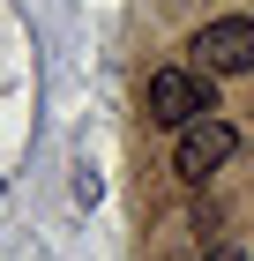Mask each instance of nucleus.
<instances>
[{
  "mask_svg": "<svg viewBox=\"0 0 254 261\" xmlns=\"http://www.w3.org/2000/svg\"><path fill=\"white\" fill-rule=\"evenodd\" d=\"M195 75H254V15H217L195 30Z\"/></svg>",
  "mask_w": 254,
  "mask_h": 261,
  "instance_id": "f257e3e1",
  "label": "nucleus"
},
{
  "mask_svg": "<svg viewBox=\"0 0 254 261\" xmlns=\"http://www.w3.org/2000/svg\"><path fill=\"white\" fill-rule=\"evenodd\" d=\"M232 149H239V127L210 112V120L179 127V142H172V172H179L187 187H202L210 172H224V164H232Z\"/></svg>",
  "mask_w": 254,
  "mask_h": 261,
  "instance_id": "f03ea898",
  "label": "nucleus"
},
{
  "mask_svg": "<svg viewBox=\"0 0 254 261\" xmlns=\"http://www.w3.org/2000/svg\"><path fill=\"white\" fill-rule=\"evenodd\" d=\"M202 261H247V254H239V246H210Z\"/></svg>",
  "mask_w": 254,
  "mask_h": 261,
  "instance_id": "20e7f679",
  "label": "nucleus"
},
{
  "mask_svg": "<svg viewBox=\"0 0 254 261\" xmlns=\"http://www.w3.org/2000/svg\"><path fill=\"white\" fill-rule=\"evenodd\" d=\"M210 75H195V67H157L150 75V120L157 127H195L210 120Z\"/></svg>",
  "mask_w": 254,
  "mask_h": 261,
  "instance_id": "7ed1b4c3",
  "label": "nucleus"
}]
</instances>
